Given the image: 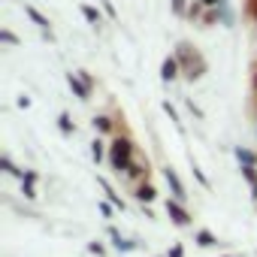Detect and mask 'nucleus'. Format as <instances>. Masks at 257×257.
<instances>
[{"mask_svg":"<svg viewBox=\"0 0 257 257\" xmlns=\"http://www.w3.org/2000/svg\"><path fill=\"white\" fill-rule=\"evenodd\" d=\"M173 13L176 16H185L188 13V0H173Z\"/></svg>","mask_w":257,"mask_h":257,"instance_id":"393cba45","label":"nucleus"},{"mask_svg":"<svg viewBox=\"0 0 257 257\" xmlns=\"http://www.w3.org/2000/svg\"><path fill=\"white\" fill-rule=\"evenodd\" d=\"M109 239H112V245H115L118 251H134V248H137V242H127V239H121V233H118L115 227H109Z\"/></svg>","mask_w":257,"mask_h":257,"instance_id":"1a4fd4ad","label":"nucleus"},{"mask_svg":"<svg viewBox=\"0 0 257 257\" xmlns=\"http://www.w3.org/2000/svg\"><path fill=\"white\" fill-rule=\"evenodd\" d=\"M97 182H100V188H103V191H106V197H109V203H112V206H118V209H121V212H124V200H121V197H118V194H115V191H112V185H109V182H106V179H97Z\"/></svg>","mask_w":257,"mask_h":257,"instance_id":"9b49d317","label":"nucleus"},{"mask_svg":"<svg viewBox=\"0 0 257 257\" xmlns=\"http://www.w3.org/2000/svg\"><path fill=\"white\" fill-rule=\"evenodd\" d=\"M149 170L143 167V164H131V167H127V176H131V179H143Z\"/></svg>","mask_w":257,"mask_h":257,"instance_id":"412c9836","label":"nucleus"},{"mask_svg":"<svg viewBox=\"0 0 257 257\" xmlns=\"http://www.w3.org/2000/svg\"><path fill=\"white\" fill-rule=\"evenodd\" d=\"M91 158H94L97 164L106 158V149H103V143H100V140H94V143H91Z\"/></svg>","mask_w":257,"mask_h":257,"instance_id":"6ab92c4d","label":"nucleus"},{"mask_svg":"<svg viewBox=\"0 0 257 257\" xmlns=\"http://www.w3.org/2000/svg\"><path fill=\"white\" fill-rule=\"evenodd\" d=\"M0 170H4V173H10V176H19V179H25V173H22V170H19V167H16L10 158H7V155L0 158Z\"/></svg>","mask_w":257,"mask_h":257,"instance_id":"dca6fc26","label":"nucleus"},{"mask_svg":"<svg viewBox=\"0 0 257 257\" xmlns=\"http://www.w3.org/2000/svg\"><path fill=\"white\" fill-rule=\"evenodd\" d=\"M25 16H28V19H31V22H34L40 31H52V28H49V19H46V16L37 10V7H25Z\"/></svg>","mask_w":257,"mask_h":257,"instance_id":"6e6552de","label":"nucleus"},{"mask_svg":"<svg viewBox=\"0 0 257 257\" xmlns=\"http://www.w3.org/2000/svg\"><path fill=\"white\" fill-rule=\"evenodd\" d=\"M88 251H91V254H103V251H106V248H103V245H100V242H91V245H88Z\"/></svg>","mask_w":257,"mask_h":257,"instance_id":"c85d7f7f","label":"nucleus"},{"mask_svg":"<svg viewBox=\"0 0 257 257\" xmlns=\"http://www.w3.org/2000/svg\"><path fill=\"white\" fill-rule=\"evenodd\" d=\"M155 197H158V191H155L149 182H146V185H137V200H140V203H152Z\"/></svg>","mask_w":257,"mask_h":257,"instance_id":"f8f14e48","label":"nucleus"},{"mask_svg":"<svg viewBox=\"0 0 257 257\" xmlns=\"http://www.w3.org/2000/svg\"><path fill=\"white\" fill-rule=\"evenodd\" d=\"M215 10H218V25L233 28V10H230L227 4H221V7H215Z\"/></svg>","mask_w":257,"mask_h":257,"instance_id":"4468645a","label":"nucleus"},{"mask_svg":"<svg viewBox=\"0 0 257 257\" xmlns=\"http://www.w3.org/2000/svg\"><path fill=\"white\" fill-rule=\"evenodd\" d=\"M109 164L115 173H127V167L134 164V140L131 137H115L109 146Z\"/></svg>","mask_w":257,"mask_h":257,"instance_id":"f03ea898","label":"nucleus"},{"mask_svg":"<svg viewBox=\"0 0 257 257\" xmlns=\"http://www.w3.org/2000/svg\"><path fill=\"white\" fill-rule=\"evenodd\" d=\"M58 127H61V134H64V137H73V131H76V127H73V118H70V112H61V115H58Z\"/></svg>","mask_w":257,"mask_h":257,"instance_id":"2eb2a0df","label":"nucleus"},{"mask_svg":"<svg viewBox=\"0 0 257 257\" xmlns=\"http://www.w3.org/2000/svg\"><path fill=\"white\" fill-rule=\"evenodd\" d=\"M203 10H206V4H203V0H197V4H191V7H188V13H185V16H188V19H197Z\"/></svg>","mask_w":257,"mask_h":257,"instance_id":"5701e85b","label":"nucleus"},{"mask_svg":"<svg viewBox=\"0 0 257 257\" xmlns=\"http://www.w3.org/2000/svg\"><path fill=\"white\" fill-rule=\"evenodd\" d=\"M206 4V10H212V7H221V4H227V0H203Z\"/></svg>","mask_w":257,"mask_h":257,"instance_id":"2f4dec72","label":"nucleus"},{"mask_svg":"<svg viewBox=\"0 0 257 257\" xmlns=\"http://www.w3.org/2000/svg\"><path fill=\"white\" fill-rule=\"evenodd\" d=\"M194 179H197V182H200V185H203V188H212V185H209V179H206V176H203V170H200V167H197V164H194Z\"/></svg>","mask_w":257,"mask_h":257,"instance_id":"a878e982","label":"nucleus"},{"mask_svg":"<svg viewBox=\"0 0 257 257\" xmlns=\"http://www.w3.org/2000/svg\"><path fill=\"white\" fill-rule=\"evenodd\" d=\"M242 179L248 182V188H251V197L257 200V170H254V164H248V167H242Z\"/></svg>","mask_w":257,"mask_h":257,"instance_id":"9d476101","label":"nucleus"},{"mask_svg":"<svg viewBox=\"0 0 257 257\" xmlns=\"http://www.w3.org/2000/svg\"><path fill=\"white\" fill-rule=\"evenodd\" d=\"M67 85H70V91L85 103V100H91V85L79 76V73H67Z\"/></svg>","mask_w":257,"mask_h":257,"instance_id":"20e7f679","label":"nucleus"},{"mask_svg":"<svg viewBox=\"0 0 257 257\" xmlns=\"http://www.w3.org/2000/svg\"><path fill=\"white\" fill-rule=\"evenodd\" d=\"M188 109H191V112H194V115H197V118H203V109H200V106H197V103H194V100H188Z\"/></svg>","mask_w":257,"mask_h":257,"instance_id":"cd10ccee","label":"nucleus"},{"mask_svg":"<svg viewBox=\"0 0 257 257\" xmlns=\"http://www.w3.org/2000/svg\"><path fill=\"white\" fill-rule=\"evenodd\" d=\"M197 242H200L203 248H212L218 239H215V233H209V230H200V233H197Z\"/></svg>","mask_w":257,"mask_h":257,"instance_id":"a211bd4d","label":"nucleus"},{"mask_svg":"<svg viewBox=\"0 0 257 257\" xmlns=\"http://www.w3.org/2000/svg\"><path fill=\"white\" fill-rule=\"evenodd\" d=\"M164 112H167V115H170V121H176V127H179V131H182V121H179V112H176V106H173V103H170V100H167V103H164Z\"/></svg>","mask_w":257,"mask_h":257,"instance_id":"4be33fe9","label":"nucleus"},{"mask_svg":"<svg viewBox=\"0 0 257 257\" xmlns=\"http://www.w3.org/2000/svg\"><path fill=\"white\" fill-rule=\"evenodd\" d=\"M236 161L242 164V167H248V164H257V158H254V152H248V149H236Z\"/></svg>","mask_w":257,"mask_h":257,"instance_id":"f3484780","label":"nucleus"},{"mask_svg":"<svg viewBox=\"0 0 257 257\" xmlns=\"http://www.w3.org/2000/svg\"><path fill=\"white\" fill-rule=\"evenodd\" d=\"M112 118L109 115H94V131H100V134H112Z\"/></svg>","mask_w":257,"mask_h":257,"instance_id":"ddd939ff","label":"nucleus"},{"mask_svg":"<svg viewBox=\"0 0 257 257\" xmlns=\"http://www.w3.org/2000/svg\"><path fill=\"white\" fill-rule=\"evenodd\" d=\"M100 4H103V10H106V16H109V19L115 22V19H118V13H115V7H112V0H100Z\"/></svg>","mask_w":257,"mask_h":257,"instance_id":"bb28decb","label":"nucleus"},{"mask_svg":"<svg viewBox=\"0 0 257 257\" xmlns=\"http://www.w3.org/2000/svg\"><path fill=\"white\" fill-rule=\"evenodd\" d=\"M167 215H170V221L173 224H179V227H188L191 224V215H188V209L182 206V200H167Z\"/></svg>","mask_w":257,"mask_h":257,"instance_id":"7ed1b4c3","label":"nucleus"},{"mask_svg":"<svg viewBox=\"0 0 257 257\" xmlns=\"http://www.w3.org/2000/svg\"><path fill=\"white\" fill-rule=\"evenodd\" d=\"M22 194H25L28 200H37V188H34V182H22Z\"/></svg>","mask_w":257,"mask_h":257,"instance_id":"b1692460","label":"nucleus"},{"mask_svg":"<svg viewBox=\"0 0 257 257\" xmlns=\"http://www.w3.org/2000/svg\"><path fill=\"white\" fill-rule=\"evenodd\" d=\"M100 212H103L106 218H112V203H100Z\"/></svg>","mask_w":257,"mask_h":257,"instance_id":"c756f323","label":"nucleus"},{"mask_svg":"<svg viewBox=\"0 0 257 257\" xmlns=\"http://www.w3.org/2000/svg\"><path fill=\"white\" fill-rule=\"evenodd\" d=\"M170 257H185V248H182V245H173V251H170Z\"/></svg>","mask_w":257,"mask_h":257,"instance_id":"7c9ffc66","label":"nucleus"},{"mask_svg":"<svg viewBox=\"0 0 257 257\" xmlns=\"http://www.w3.org/2000/svg\"><path fill=\"white\" fill-rule=\"evenodd\" d=\"M164 179H167V185H170L173 197L185 203V200H188V194H185V185H182V179L176 176V170H173V167H167V170H164Z\"/></svg>","mask_w":257,"mask_h":257,"instance_id":"39448f33","label":"nucleus"},{"mask_svg":"<svg viewBox=\"0 0 257 257\" xmlns=\"http://www.w3.org/2000/svg\"><path fill=\"white\" fill-rule=\"evenodd\" d=\"M0 43H4V46H19V37H16L13 31L4 28V31H0Z\"/></svg>","mask_w":257,"mask_h":257,"instance_id":"aec40b11","label":"nucleus"},{"mask_svg":"<svg viewBox=\"0 0 257 257\" xmlns=\"http://www.w3.org/2000/svg\"><path fill=\"white\" fill-rule=\"evenodd\" d=\"M79 13H82V19H85L88 25H94V28H97V25H103V13H100L97 7H91V4H82V7H79Z\"/></svg>","mask_w":257,"mask_h":257,"instance_id":"0eeeda50","label":"nucleus"},{"mask_svg":"<svg viewBox=\"0 0 257 257\" xmlns=\"http://www.w3.org/2000/svg\"><path fill=\"white\" fill-rule=\"evenodd\" d=\"M179 73H182L179 58H176V55L164 58V64H161V79H164V82H173V79H179Z\"/></svg>","mask_w":257,"mask_h":257,"instance_id":"423d86ee","label":"nucleus"},{"mask_svg":"<svg viewBox=\"0 0 257 257\" xmlns=\"http://www.w3.org/2000/svg\"><path fill=\"white\" fill-rule=\"evenodd\" d=\"M176 58H179V64H182V76L185 79H200L203 73H206V58L191 46V43H179L176 46Z\"/></svg>","mask_w":257,"mask_h":257,"instance_id":"f257e3e1","label":"nucleus"},{"mask_svg":"<svg viewBox=\"0 0 257 257\" xmlns=\"http://www.w3.org/2000/svg\"><path fill=\"white\" fill-rule=\"evenodd\" d=\"M22 182H34V185H37V173H34V170H28V173H25V179H22Z\"/></svg>","mask_w":257,"mask_h":257,"instance_id":"473e14b6","label":"nucleus"}]
</instances>
